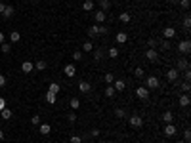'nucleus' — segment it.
Here are the masks:
<instances>
[{
	"mask_svg": "<svg viewBox=\"0 0 191 143\" xmlns=\"http://www.w3.org/2000/svg\"><path fill=\"white\" fill-rule=\"evenodd\" d=\"M128 122H130V126H132V128H142V126H143V118H142L140 115H132Z\"/></svg>",
	"mask_w": 191,
	"mask_h": 143,
	"instance_id": "obj_1",
	"label": "nucleus"
},
{
	"mask_svg": "<svg viewBox=\"0 0 191 143\" xmlns=\"http://www.w3.org/2000/svg\"><path fill=\"white\" fill-rule=\"evenodd\" d=\"M145 88L147 90L159 88V78H157V76H147V78H145Z\"/></svg>",
	"mask_w": 191,
	"mask_h": 143,
	"instance_id": "obj_2",
	"label": "nucleus"
},
{
	"mask_svg": "<svg viewBox=\"0 0 191 143\" xmlns=\"http://www.w3.org/2000/svg\"><path fill=\"white\" fill-rule=\"evenodd\" d=\"M178 52H180V54H189V52H191V42H189L187 38L182 40V42L178 44Z\"/></svg>",
	"mask_w": 191,
	"mask_h": 143,
	"instance_id": "obj_3",
	"label": "nucleus"
},
{
	"mask_svg": "<svg viewBox=\"0 0 191 143\" xmlns=\"http://www.w3.org/2000/svg\"><path fill=\"white\" fill-rule=\"evenodd\" d=\"M176 132H178V130H176V126H174L172 122L164 126V136H166V137H174V136H176Z\"/></svg>",
	"mask_w": 191,
	"mask_h": 143,
	"instance_id": "obj_4",
	"label": "nucleus"
},
{
	"mask_svg": "<svg viewBox=\"0 0 191 143\" xmlns=\"http://www.w3.org/2000/svg\"><path fill=\"white\" fill-rule=\"evenodd\" d=\"M111 86L115 88V92H124V90H126V82H124V80H118V78L113 80Z\"/></svg>",
	"mask_w": 191,
	"mask_h": 143,
	"instance_id": "obj_5",
	"label": "nucleus"
},
{
	"mask_svg": "<svg viewBox=\"0 0 191 143\" xmlns=\"http://www.w3.org/2000/svg\"><path fill=\"white\" fill-rule=\"evenodd\" d=\"M63 73H65V76H69V78H73V76L76 74V67H75L73 63H69V65H65Z\"/></svg>",
	"mask_w": 191,
	"mask_h": 143,
	"instance_id": "obj_6",
	"label": "nucleus"
},
{
	"mask_svg": "<svg viewBox=\"0 0 191 143\" xmlns=\"http://www.w3.org/2000/svg\"><path fill=\"white\" fill-rule=\"evenodd\" d=\"M136 95L140 99H147L149 98V90L145 88V86H140V88H136Z\"/></svg>",
	"mask_w": 191,
	"mask_h": 143,
	"instance_id": "obj_7",
	"label": "nucleus"
},
{
	"mask_svg": "<svg viewBox=\"0 0 191 143\" xmlns=\"http://www.w3.org/2000/svg\"><path fill=\"white\" fill-rule=\"evenodd\" d=\"M185 69H189V63H187V59H178V63H176V71L178 73H182V71H185Z\"/></svg>",
	"mask_w": 191,
	"mask_h": 143,
	"instance_id": "obj_8",
	"label": "nucleus"
},
{
	"mask_svg": "<svg viewBox=\"0 0 191 143\" xmlns=\"http://www.w3.org/2000/svg\"><path fill=\"white\" fill-rule=\"evenodd\" d=\"M163 36L166 38V40L174 38V36H176V29H174V27H166V29H164V33H163Z\"/></svg>",
	"mask_w": 191,
	"mask_h": 143,
	"instance_id": "obj_9",
	"label": "nucleus"
},
{
	"mask_svg": "<svg viewBox=\"0 0 191 143\" xmlns=\"http://www.w3.org/2000/svg\"><path fill=\"white\" fill-rule=\"evenodd\" d=\"M79 90L82 92V94H88V92L92 90V86H90V82H86V80H80V82H79Z\"/></svg>",
	"mask_w": 191,
	"mask_h": 143,
	"instance_id": "obj_10",
	"label": "nucleus"
},
{
	"mask_svg": "<svg viewBox=\"0 0 191 143\" xmlns=\"http://www.w3.org/2000/svg\"><path fill=\"white\" fill-rule=\"evenodd\" d=\"M178 76H180V73H178L176 69H170L168 73H166V78L170 80V82H176V80H178Z\"/></svg>",
	"mask_w": 191,
	"mask_h": 143,
	"instance_id": "obj_11",
	"label": "nucleus"
},
{
	"mask_svg": "<svg viewBox=\"0 0 191 143\" xmlns=\"http://www.w3.org/2000/svg\"><path fill=\"white\" fill-rule=\"evenodd\" d=\"M94 17H96V23H97V25H101V23L107 19V13H105V12H101V10H100V12H96V15H94Z\"/></svg>",
	"mask_w": 191,
	"mask_h": 143,
	"instance_id": "obj_12",
	"label": "nucleus"
},
{
	"mask_svg": "<svg viewBox=\"0 0 191 143\" xmlns=\"http://www.w3.org/2000/svg\"><path fill=\"white\" fill-rule=\"evenodd\" d=\"M145 57H147L149 61H157V57H159V55H157V50H155V48H149L147 52H145Z\"/></svg>",
	"mask_w": 191,
	"mask_h": 143,
	"instance_id": "obj_13",
	"label": "nucleus"
},
{
	"mask_svg": "<svg viewBox=\"0 0 191 143\" xmlns=\"http://www.w3.org/2000/svg\"><path fill=\"white\" fill-rule=\"evenodd\" d=\"M13 13H15L13 6H6V8H4V12H2V17H4V19H10Z\"/></svg>",
	"mask_w": 191,
	"mask_h": 143,
	"instance_id": "obj_14",
	"label": "nucleus"
},
{
	"mask_svg": "<svg viewBox=\"0 0 191 143\" xmlns=\"http://www.w3.org/2000/svg\"><path fill=\"white\" fill-rule=\"evenodd\" d=\"M33 69H34V65L31 63V61H23V63H21V71H23V73H33Z\"/></svg>",
	"mask_w": 191,
	"mask_h": 143,
	"instance_id": "obj_15",
	"label": "nucleus"
},
{
	"mask_svg": "<svg viewBox=\"0 0 191 143\" xmlns=\"http://www.w3.org/2000/svg\"><path fill=\"white\" fill-rule=\"evenodd\" d=\"M38 130H40V134H42V136H48L50 132H52V126L50 124H38Z\"/></svg>",
	"mask_w": 191,
	"mask_h": 143,
	"instance_id": "obj_16",
	"label": "nucleus"
},
{
	"mask_svg": "<svg viewBox=\"0 0 191 143\" xmlns=\"http://www.w3.org/2000/svg\"><path fill=\"white\" fill-rule=\"evenodd\" d=\"M115 40H117L118 44H124L126 40H128V34H126V33H117V36H115Z\"/></svg>",
	"mask_w": 191,
	"mask_h": 143,
	"instance_id": "obj_17",
	"label": "nucleus"
},
{
	"mask_svg": "<svg viewBox=\"0 0 191 143\" xmlns=\"http://www.w3.org/2000/svg\"><path fill=\"white\" fill-rule=\"evenodd\" d=\"M59 90H61V88H59V84H58V82H52V84L48 86V92H52V94H55V95L59 94Z\"/></svg>",
	"mask_w": 191,
	"mask_h": 143,
	"instance_id": "obj_18",
	"label": "nucleus"
},
{
	"mask_svg": "<svg viewBox=\"0 0 191 143\" xmlns=\"http://www.w3.org/2000/svg\"><path fill=\"white\" fill-rule=\"evenodd\" d=\"M180 107H189V95L187 94L180 95Z\"/></svg>",
	"mask_w": 191,
	"mask_h": 143,
	"instance_id": "obj_19",
	"label": "nucleus"
},
{
	"mask_svg": "<svg viewBox=\"0 0 191 143\" xmlns=\"http://www.w3.org/2000/svg\"><path fill=\"white\" fill-rule=\"evenodd\" d=\"M118 19H121L122 23H130V19H132V15L128 13V12H122L121 15H118Z\"/></svg>",
	"mask_w": 191,
	"mask_h": 143,
	"instance_id": "obj_20",
	"label": "nucleus"
},
{
	"mask_svg": "<svg viewBox=\"0 0 191 143\" xmlns=\"http://www.w3.org/2000/svg\"><path fill=\"white\" fill-rule=\"evenodd\" d=\"M82 10H84V12H92V10H94V2H92V0H86V2L82 4Z\"/></svg>",
	"mask_w": 191,
	"mask_h": 143,
	"instance_id": "obj_21",
	"label": "nucleus"
},
{
	"mask_svg": "<svg viewBox=\"0 0 191 143\" xmlns=\"http://www.w3.org/2000/svg\"><path fill=\"white\" fill-rule=\"evenodd\" d=\"M46 101H48V103H55V101H58V95L52 94V92H46Z\"/></svg>",
	"mask_w": 191,
	"mask_h": 143,
	"instance_id": "obj_22",
	"label": "nucleus"
},
{
	"mask_svg": "<svg viewBox=\"0 0 191 143\" xmlns=\"http://www.w3.org/2000/svg\"><path fill=\"white\" fill-rule=\"evenodd\" d=\"M172 120H174V115L170 113V111H166V113L163 115V122H166V124H170Z\"/></svg>",
	"mask_w": 191,
	"mask_h": 143,
	"instance_id": "obj_23",
	"label": "nucleus"
},
{
	"mask_svg": "<svg viewBox=\"0 0 191 143\" xmlns=\"http://www.w3.org/2000/svg\"><path fill=\"white\" fill-rule=\"evenodd\" d=\"M69 105H71V109H73V111H76V109H79V107H80V99L73 98V99L69 101Z\"/></svg>",
	"mask_w": 191,
	"mask_h": 143,
	"instance_id": "obj_24",
	"label": "nucleus"
},
{
	"mask_svg": "<svg viewBox=\"0 0 191 143\" xmlns=\"http://www.w3.org/2000/svg\"><path fill=\"white\" fill-rule=\"evenodd\" d=\"M100 6H101V12H107V10L111 8V2H109V0H101Z\"/></svg>",
	"mask_w": 191,
	"mask_h": 143,
	"instance_id": "obj_25",
	"label": "nucleus"
},
{
	"mask_svg": "<svg viewBox=\"0 0 191 143\" xmlns=\"http://www.w3.org/2000/svg\"><path fill=\"white\" fill-rule=\"evenodd\" d=\"M105 95H107V98H113V95H115V88H113L111 84H107V88H105Z\"/></svg>",
	"mask_w": 191,
	"mask_h": 143,
	"instance_id": "obj_26",
	"label": "nucleus"
},
{
	"mask_svg": "<svg viewBox=\"0 0 191 143\" xmlns=\"http://www.w3.org/2000/svg\"><path fill=\"white\" fill-rule=\"evenodd\" d=\"M33 65H34V69H38V71H44L46 69V61H42V59L37 61V63H33Z\"/></svg>",
	"mask_w": 191,
	"mask_h": 143,
	"instance_id": "obj_27",
	"label": "nucleus"
},
{
	"mask_svg": "<svg viewBox=\"0 0 191 143\" xmlns=\"http://www.w3.org/2000/svg\"><path fill=\"white\" fill-rule=\"evenodd\" d=\"M88 36H97V25L88 27Z\"/></svg>",
	"mask_w": 191,
	"mask_h": 143,
	"instance_id": "obj_28",
	"label": "nucleus"
},
{
	"mask_svg": "<svg viewBox=\"0 0 191 143\" xmlns=\"http://www.w3.org/2000/svg\"><path fill=\"white\" fill-rule=\"evenodd\" d=\"M19 38H21V34L15 33V31H13L12 34H10V42H19Z\"/></svg>",
	"mask_w": 191,
	"mask_h": 143,
	"instance_id": "obj_29",
	"label": "nucleus"
},
{
	"mask_svg": "<svg viewBox=\"0 0 191 143\" xmlns=\"http://www.w3.org/2000/svg\"><path fill=\"white\" fill-rule=\"evenodd\" d=\"M0 116H2V118H10V116H12V111H10V109H6V107H4V109L0 111Z\"/></svg>",
	"mask_w": 191,
	"mask_h": 143,
	"instance_id": "obj_30",
	"label": "nucleus"
},
{
	"mask_svg": "<svg viewBox=\"0 0 191 143\" xmlns=\"http://www.w3.org/2000/svg\"><path fill=\"white\" fill-rule=\"evenodd\" d=\"M82 50H84V52H92V50H94V44H92V42H84V44H82Z\"/></svg>",
	"mask_w": 191,
	"mask_h": 143,
	"instance_id": "obj_31",
	"label": "nucleus"
},
{
	"mask_svg": "<svg viewBox=\"0 0 191 143\" xmlns=\"http://www.w3.org/2000/svg\"><path fill=\"white\" fill-rule=\"evenodd\" d=\"M115 115H117V118H124V116H126V111H124V109H117Z\"/></svg>",
	"mask_w": 191,
	"mask_h": 143,
	"instance_id": "obj_32",
	"label": "nucleus"
},
{
	"mask_svg": "<svg viewBox=\"0 0 191 143\" xmlns=\"http://www.w3.org/2000/svg\"><path fill=\"white\" fill-rule=\"evenodd\" d=\"M10 50H12V46L8 42H2V54H10Z\"/></svg>",
	"mask_w": 191,
	"mask_h": 143,
	"instance_id": "obj_33",
	"label": "nucleus"
},
{
	"mask_svg": "<svg viewBox=\"0 0 191 143\" xmlns=\"http://www.w3.org/2000/svg\"><path fill=\"white\" fill-rule=\"evenodd\" d=\"M113 80H115L113 73H105V82H107V84H113Z\"/></svg>",
	"mask_w": 191,
	"mask_h": 143,
	"instance_id": "obj_34",
	"label": "nucleus"
},
{
	"mask_svg": "<svg viewBox=\"0 0 191 143\" xmlns=\"http://www.w3.org/2000/svg\"><path fill=\"white\" fill-rule=\"evenodd\" d=\"M101 55H103V50L97 48L96 52H94V59H96V61H100V59H101Z\"/></svg>",
	"mask_w": 191,
	"mask_h": 143,
	"instance_id": "obj_35",
	"label": "nucleus"
},
{
	"mask_svg": "<svg viewBox=\"0 0 191 143\" xmlns=\"http://www.w3.org/2000/svg\"><path fill=\"white\" fill-rule=\"evenodd\" d=\"M109 57H118V50L117 48H109Z\"/></svg>",
	"mask_w": 191,
	"mask_h": 143,
	"instance_id": "obj_36",
	"label": "nucleus"
},
{
	"mask_svg": "<svg viewBox=\"0 0 191 143\" xmlns=\"http://www.w3.org/2000/svg\"><path fill=\"white\" fill-rule=\"evenodd\" d=\"M180 88H182V90H184V92H185V94H187V92H189V90H191V86H189V82H187V80H185V82H184V84H182V86H180Z\"/></svg>",
	"mask_w": 191,
	"mask_h": 143,
	"instance_id": "obj_37",
	"label": "nucleus"
},
{
	"mask_svg": "<svg viewBox=\"0 0 191 143\" xmlns=\"http://www.w3.org/2000/svg\"><path fill=\"white\" fill-rule=\"evenodd\" d=\"M73 61H82V52H75L73 54Z\"/></svg>",
	"mask_w": 191,
	"mask_h": 143,
	"instance_id": "obj_38",
	"label": "nucleus"
},
{
	"mask_svg": "<svg viewBox=\"0 0 191 143\" xmlns=\"http://www.w3.org/2000/svg\"><path fill=\"white\" fill-rule=\"evenodd\" d=\"M184 139H185V143H189V139H191V130H185V132H184Z\"/></svg>",
	"mask_w": 191,
	"mask_h": 143,
	"instance_id": "obj_39",
	"label": "nucleus"
},
{
	"mask_svg": "<svg viewBox=\"0 0 191 143\" xmlns=\"http://www.w3.org/2000/svg\"><path fill=\"white\" fill-rule=\"evenodd\" d=\"M71 143H82V137L80 136H71Z\"/></svg>",
	"mask_w": 191,
	"mask_h": 143,
	"instance_id": "obj_40",
	"label": "nucleus"
},
{
	"mask_svg": "<svg viewBox=\"0 0 191 143\" xmlns=\"http://www.w3.org/2000/svg\"><path fill=\"white\" fill-rule=\"evenodd\" d=\"M107 33V27H103V25H97V34H105Z\"/></svg>",
	"mask_w": 191,
	"mask_h": 143,
	"instance_id": "obj_41",
	"label": "nucleus"
},
{
	"mask_svg": "<svg viewBox=\"0 0 191 143\" xmlns=\"http://www.w3.org/2000/svg\"><path fill=\"white\" fill-rule=\"evenodd\" d=\"M31 122H33L34 126H38V124H40V116H38V115H34L33 118H31Z\"/></svg>",
	"mask_w": 191,
	"mask_h": 143,
	"instance_id": "obj_42",
	"label": "nucleus"
},
{
	"mask_svg": "<svg viewBox=\"0 0 191 143\" xmlns=\"http://www.w3.org/2000/svg\"><path fill=\"white\" fill-rule=\"evenodd\" d=\"M134 74H136L138 78H142V76H143V69H142V67H138L136 71H134Z\"/></svg>",
	"mask_w": 191,
	"mask_h": 143,
	"instance_id": "obj_43",
	"label": "nucleus"
},
{
	"mask_svg": "<svg viewBox=\"0 0 191 143\" xmlns=\"http://www.w3.org/2000/svg\"><path fill=\"white\" fill-rule=\"evenodd\" d=\"M90 136H92V137H100V136H101V132L97 130V128H94V130L90 132Z\"/></svg>",
	"mask_w": 191,
	"mask_h": 143,
	"instance_id": "obj_44",
	"label": "nucleus"
},
{
	"mask_svg": "<svg viewBox=\"0 0 191 143\" xmlns=\"http://www.w3.org/2000/svg\"><path fill=\"white\" fill-rule=\"evenodd\" d=\"M184 27H185V29H189V27H191V19H189V15L184 19Z\"/></svg>",
	"mask_w": 191,
	"mask_h": 143,
	"instance_id": "obj_45",
	"label": "nucleus"
},
{
	"mask_svg": "<svg viewBox=\"0 0 191 143\" xmlns=\"http://www.w3.org/2000/svg\"><path fill=\"white\" fill-rule=\"evenodd\" d=\"M182 73H184V76H185V80L189 82V78H191V71H189V69H185V71H182Z\"/></svg>",
	"mask_w": 191,
	"mask_h": 143,
	"instance_id": "obj_46",
	"label": "nucleus"
},
{
	"mask_svg": "<svg viewBox=\"0 0 191 143\" xmlns=\"http://www.w3.org/2000/svg\"><path fill=\"white\" fill-rule=\"evenodd\" d=\"M67 118H69V122H71V124H75V122H76V115H75V113H71L69 116H67Z\"/></svg>",
	"mask_w": 191,
	"mask_h": 143,
	"instance_id": "obj_47",
	"label": "nucleus"
},
{
	"mask_svg": "<svg viewBox=\"0 0 191 143\" xmlns=\"http://www.w3.org/2000/svg\"><path fill=\"white\" fill-rule=\"evenodd\" d=\"M180 4H182V8H184V10H187V8H189V0H182Z\"/></svg>",
	"mask_w": 191,
	"mask_h": 143,
	"instance_id": "obj_48",
	"label": "nucleus"
},
{
	"mask_svg": "<svg viewBox=\"0 0 191 143\" xmlns=\"http://www.w3.org/2000/svg\"><path fill=\"white\" fill-rule=\"evenodd\" d=\"M161 48H163V50H168V48H170V42H166V40L161 42Z\"/></svg>",
	"mask_w": 191,
	"mask_h": 143,
	"instance_id": "obj_49",
	"label": "nucleus"
},
{
	"mask_svg": "<svg viewBox=\"0 0 191 143\" xmlns=\"http://www.w3.org/2000/svg\"><path fill=\"white\" fill-rule=\"evenodd\" d=\"M4 84H6V76H4V74H0V88H2Z\"/></svg>",
	"mask_w": 191,
	"mask_h": 143,
	"instance_id": "obj_50",
	"label": "nucleus"
},
{
	"mask_svg": "<svg viewBox=\"0 0 191 143\" xmlns=\"http://www.w3.org/2000/svg\"><path fill=\"white\" fill-rule=\"evenodd\" d=\"M4 107H6V99H4V98H0V111H2Z\"/></svg>",
	"mask_w": 191,
	"mask_h": 143,
	"instance_id": "obj_51",
	"label": "nucleus"
},
{
	"mask_svg": "<svg viewBox=\"0 0 191 143\" xmlns=\"http://www.w3.org/2000/svg\"><path fill=\"white\" fill-rule=\"evenodd\" d=\"M147 44H149V48H153V46H155V44H157V42H155V40H153V38H149V42H147Z\"/></svg>",
	"mask_w": 191,
	"mask_h": 143,
	"instance_id": "obj_52",
	"label": "nucleus"
},
{
	"mask_svg": "<svg viewBox=\"0 0 191 143\" xmlns=\"http://www.w3.org/2000/svg\"><path fill=\"white\" fill-rule=\"evenodd\" d=\"M4 8H6V4H2V2H0V13L4 12Z\"/></svg>",
	"mask_w": 191,
	"mask_h": 143,
	"instance_id": "obj_53",
	"label": "nucleus"
},
{
	"mask_svg": "<svg viewBox=\"0 0 191 143\" xmlns=\"http://www.w3.org/2000/svg\"><path fill=\"white\" fill-rule=\"evenodd\" d=\"M4 42V33H0V44Z\"/></svg>",
	"mask_w": 191,
	"mask_h": 143,
	"instance_id": "obj_54",
	"label": "nucleus"
},
{
	"mask_svg": "<svg viewBox=\"0 0 191 143\" xmlns=\"http://www.w3.org/2000/svg\"><path fill=\"white\" fill-rule=\"evenodd\" d=\"M4 137H6V136H4V132L0 130V139H4Z\"/></svg>",
	"mask_w": 191,
	"mask_h": 143,
	"instance_id": "obj_55",
	"label": "nucleus"
},
{
	"mask_svg": "<svg viewBox=\"0 0 191 143\" xmlns=\"http://www.w3.org/2000/svg\"><path fill=\"white\" fill-rule=\"evenodd\" d=\"M168 2H172V4H178V2H180V0H168Z\"/></svg>",
	"mask_w": 191,
	"mask_h": 143,
	"instance_id": "obj_56",
	"label": "nucleus"
},
{
	"mask_svg": "<svg viewBox=\"0 0 191 143\" xmlns=\"http://www.w3.org/2000/svg\"><path fill=\"white\" fill-rule=\"evenodd\" d=\"M178 143H185V141H178Z\"/></svg>",
	"mask_w": 191,
	"mask_h": 143,
	"instance_id": "obj_57",
	"label": "nucleus"
},
{
	"mask_svg": "<svg viewBox=\"0 0 191 143\" xmlns=\"http://www.w3.org/2000/svg\"><path fill=\"white\" fill-rule=\"evenodd\" d=\"M100 143H103V141H100Z\"/></svg>",
	"mask_w": 191,
	"mask_h": 143,
	"instance_id": "obj_58",
	"label": "nucleus"
}]
</instances>
